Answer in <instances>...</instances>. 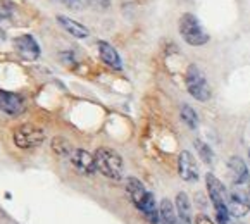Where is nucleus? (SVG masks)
<instances>
[{
	"instance_id": "nucleus-26",
	"label": "nucleus",
	"mask_w": 250,
	"mask_h": 224,
	"mask_svg": "<svg viewBox=\"0 0 250 224\" xmlns=\"http://www.w3.org/2000/svg\"><path fill=\"white\" fill-rule=\"evenodd\" d=\"M249 157H250V152H249Z\"/></svg>"
},
{
	"instance_id": "nucleus-18",
	"label": "nucleus",
	"mask_w": 250,
	"mask_h": 224,
	"mask_svg": "<svg viewBox=\"0 0 250 224\" xmlns=\"http://www.w3.org/2000/svg\"><path fill=\"white\" fill-rule=\"evenodd\" d=\"M176 210H178V219L191 221L190 200H188L187 193H178V197H176Z\"/></svg>"
},
{
	"instance_id": "nucleus-4",
	"label": "nucleus",
	"mask_w": 250,
	"mask_h": 224,
	"mask_svg": "<svg viewBox=\"0 0 250 224\" xmlns=\"http://www.w3.org/2000/svg\"><path fill=\"white\" fill-rule=\"evenodd\" d=\"M12 140H14L16 147L19 148H35L43 143L45 133L43 129L35 124H21L14 129Z\"/></svg>"
},
{
	"instance_id": "nucleus-24",
	"label": "nucleus",
	"mask_w": 250,
	"mask_h": 224,
	"mask_svg": "<svg viewBox=\"0 0 250 224\" xmlns=\"http://www.w3.org/2000/svg\"><path fill=\"white\" fill-rule=\"evenodd\" d=\"M195 224H214V223L207 216H202V214H200V216H197Z\"/></svg>"
},
{
	"instance_id": "nucleus-12",
	"label": "nucleus",
	"mask_w": 250,
	"mask_h": 224,
	"mask_svg": "<svg viewBox=\"0 0 250 224\" xmlns=\"http://www.w3.org/2000/svg\"><path fill=\"white\" fill-rule=\"evenodd\" d=\"M228 174L233 184H242L249 178V171H247L245 162L240 157H231L228 161Z\"/></svg>"
},
{
	"instance_id": "nucleus-11",
	"label": "nucleus",
	"mask_w": 250,
	"mask_h": 224,
	"mask_svg": "<svg viewBox=\"0 0 250 224\" xmlns=\"http://www.w3.org/2000/svg\"><path fill=\"white\" fill-rule=\"evenodd\" d=\"M126 191H128L133 205H135L136 209H140L142 202H144L145 197H147V193H148L145 184L142 183L140 180H136V178H129V180L126 181Z\"/></svg>"
},
{
	"instance_id": "nucleus-22",
	"label": "nucleus",
	"mask_w": 250,
	"mask_h": 224,
	"mask_svg": "<svg viewBox=\"0 0 250 224\" xmlns=\"http://www.w3.org/2000/svg\"><path fill=\"white\" fill-rule=\"evenodd\" d=\"M59 2L69 9H76V11L81 9V5H83V0H59Z\"/></svg>"
},
{
	"instance_id": "nucleus-20",
	"label": "nucleus",
	"mask_w": 250,
	"mask_h": 224,
	"mask_svg": "<svg viewBox=\"0 0 250 224\" xmlns=\"http://www.w3.org/2000/svg\"><path fill=\"white\" fill-rule=\"evenodd\" d=\"M14 14V2L12 0H0V21H5Z\"/></svg>"
},
{
	"instance_id": "nucleus-3",
	"label": "nucleus",
	"mask_w": 250,
	"mask_h": 224,
	"mask_svg": "<svg viewBox=\"0 0 250 224\" xmlns=\"http://www.w3.org/2000/svg\"><path fill=\"white\" fill-rule=\"evenodd\" d=\"M180 33L183 37V40L187 43L199 47L209 41V35L206 33V30L202 28V24L199 22V19L193 14H183L180 19Z\"/></svg>"
},
{
	"instance_id": "nucleus-7",
	"label": "nucleus",
	"mask_w": 250,
	"mask_h": 224,
	"mask_svg": "<svg viewBox=\"0 0 250 224\" xmlns=\"http://www.w3.org/2000/svg\"><path fill=\"white\" fill-rule=\"evenodd\" d=\"M228 209L233 217H243L250 210L249 195L240 188H235L228 197Z\"/></svg>"
},
{
	"instance_id": "nucleus-21",
	"label": "nucleus",
	"mask_w": 250,
	"mask_h": 224,
	"mask_svg": "<svg viewBox=\"0 0 250 224\" xmlns=\"http://www.w3.org/2000/svg\"><path fill=\"white\" fill-rule=\"evenodd\" d=\"M195 147H197V150H199V154H200V157H202L204 162H207V164H209V162H212L214 154H212V150H210L209 145H206L204 142L197 140V142H195Z\"/></svg>"
},
{
	"instance_id": "nucleus-23",
	"label": "nucleus",
	"mask_w": 250,
	"mask_h": 224,
	"mask_svg": "<svg viewBox=\"0 0 250 224\" xmlns=\"http://www.w3.org/2000/svg\"><path fill=\"white\" fill-rule=\"evenodd\" d=\"M90 4L95 5V7H102V9H107L110 5V0H88Z\"/></svg>"
},
{
	"instance_id": "nucleus-2",
	"label": "nucleus",
	"mask_w": 250,
	"mask_h": 224,
	"mask_svg": "<svg viewBox=\"0 0 250 224\" xmlns=\"http://www.w3.org/2000/svg\"><path fill=\"white\" fill-rule=\"evenodd\" d=\"M95 164H97V171H100L105 178H109V180H121L123 159L112 148H107V147L97 148Z\"/></svg>"
},
{
	"instance_id": "nucleus-10",
	"label": "nucleus",
	"mask_w": 250,
	"mask_h": 224,
	"mask_svg": "<svg viewBox=\"0 0 250 224\" xmlns=\"http://www.w3.org/2000/svg\"><path fill=\"white\" fill-rule=\"evenodd\" d=\"M178 169H180V176L183 178L185 181H188V183H193V181L199 180V167H197V162H195V159H193V155L188 150L180 154Z\"/></svg>"
},
{
	"instance_id": "nucleus-17",
	"label": "nucleus",
	"mask_w": 250,
	"mask_h": 224,
	"mask_svg": "<svg viewBox=\"0 0 250 224\" xmlns=\"http://www.w3.org/2000/svg\"><path fill=\"white\" fill-rule=\"evenodd\" d=\"M52 150L59 155V157H71V155H73V152L76 150V148H73V145H71L66 138L55 136V138L52 140Z\"/></svg>"
},
{
	"instance_id": "nucleus-25",
	"label": "nucleus",
	"mask_w": 250,
	"mask_h": 224,
	"mask_svg": "<svg viewBox=\"0 0 250 224\" xmlns=\"http://www.w3.org/2000/svg\"><path fill=\"white\" fill-rule=\"evenodd\" d=\"M178 224H191V221H181V219H178Z\"/></svg>"
},
{
	"instance_id": "nucleus-16",
	"label": "nucleus",
	"mask_w": 250,
	"mask_h": 224,
	"mask_svg": "<svg viewBox=\"0 0 250 224\" xmlns=\"http://www.w3.org/2000/svg\"><path fill=\"white\" fill-rule=\"evenodd\" d=\"M159 223L161 224H178V216L174 205L169 200H162L159 207Z\"/></svg>"
},
{
	"instance_id": "nucleus-15",
	"label": "nucleus",
	"mask_w": 250,
	"mask_h": 224,
	"mask_svg": "<svg viewBox=\"0 0 250 224\" xmlns=\"http://www.w3.org/2000/svg\"><path fill=\"white\" fill-rule=\"evenodd\" d=\"M138 210L144 214V217L150 224H159V209H157V205H155V197L150 191L147 193V197H145V200L142 202Z\"/></svg>"
},
{
	"instance_id": "nucleus-19",
	"label": "nucleus",
	"mask_w": 250,
	"mask_h": 224,
	"mask_svg": "<svg viewBox=\"0 0 250 224\" xmlns=\"http://www.w3.org/2000/svg\"><path fill=\"white\" fill-rule=\"evenodd\" d=\"M181 119H183V122L188 126V128L195 129L197 124H199V118H197L195 110L191 109L190 105H183L181 107Z\"/></svg>"
},
{
	"instance_id": "nucleus-1",
	"label": "nucleus",
	"mask_w": 250,
	"mask_h": 224,
	"mask_svg": "<svg viewBox=\"0 0 250 224\" xmlns=\"http://www.w3.org/2000/svg\"><path fill=\"white\" fill-rule=\"evenodd\" d=\"M206 184H207V191H209L210 202H212V205H214L217 223L229 224V209H228V204H226L228 193H226L225 184L221 183V181L210 173L206 176Z\"/></svg>"
},
{
	"instance_id": "nucleus-9",
	"label": "nucleus",
	"mask_w": 250,
	"mask_h": 224,
	"mask_svg": "<svg viewBox=\"0 0 250 224\" xmlns=\"http://www.w3.org/2000/svg\"><path fill=\"white\" fill-rule=\"evenodd\" d=\"M71 164L76 167L78 173L81 174H93L97 171V164H95V155L88 154L86 150H81L76 148L71 155Z\"/></svg>"
},
{
	"instance_id": "nucleus-8",
	"label": "nucleus",
	"mask_w": 250,
	"mask_h": 224,
	"mask_svg": "<svg viewBox=\"0 0 250 224\" xmlns=\"http://www.w3.org/2000/svg\"><path fill=\"white\" fill-rule=\"evenodd\" d=\"M0 110L9 116H19L24 110V100L18 93L0 90Z\"/></svg>"
},
{
	"instance_id": "nucleus-6",
	"label": "nucleus",
	"mask_w": 250,
	"mask_h": 224,
	"mask_svg": "<svg viewBox=\"0 0 250 224\" xmlns=\"http://www.w3.org/2000/svg\"><path fill=\"white\" fill-rule=\"evenodd\" d=\"M16 52L21 55V59L24 61H37L40 55V47H38L37 40L31 35H22L14 40Z\"/></svg>"
},
{
	"instance_id": "nucleus-14",
	"label": "nucleus",
	"mask_w": 250,
	"mask_h": 224,
	"mask_svg": "<svg viewBox=\"0 0 250 224\" xmlns=\"http://www.w3.org/2000/svg\"><path fill=\"white\" fill-rule=\"evenodd\" d=\"M57 22L62 26L67 33L73 35V37H76V38H86L90 35L88 28H85V26L80 24V22L73 21V19L66 18V16H57Z\"/></svg>"
},
{
	"instance_id": "nucleus-5",
	"label": "nucleus",
	"mask_w": 250,
	"mask_h": 224,
	"mask_svg": "<svg viewBox=\"0 0 250 224\" xmlns=\"http://www.w3.org/2000/svg\"><path fill=\"white\" fill-rule=\"evenodd\" d=\"M187 88L193 99L200 100V102H207L210 99V88L207 85L206 78H204L202 71L197 66H190L187 71Z\"/></svg>"
},
{
	"instance_id": "nucleus-13",
	"label": "nucleus",
	"mask_w": 250,
	"mask_h": 224,
	"mask_svg": "<svg viewBox=\"0 0 250 224\" xmlns=\"http://www.w3.org/2000/svg\"><path fill=\"white\" fill-rule=\"evenodd\" d=\"M97 47H99L100 59H102L107 66L114 67V69H121V67H123L121 57H119V54L116 52V48L112 47V45L107 43V41H99V45H97Z\"/></svg>"
}]
</instances>
